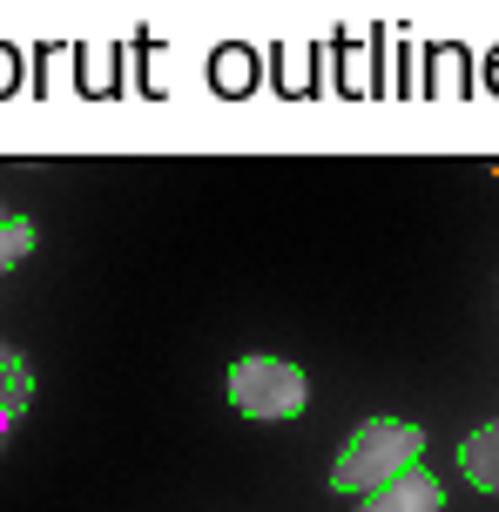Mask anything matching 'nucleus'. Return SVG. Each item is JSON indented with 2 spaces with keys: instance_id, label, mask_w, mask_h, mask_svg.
Here are the masks:
<instances>
[{
  "instance_id": "obj_6",
  "label": "nucleus",
  "mask_w": 499,
  "mask_h": 512,
  "mask_svg": "<svg viewBox=\"0 0 499 512\" xmlns=\"http://www.w3.org/2000/svg\"><path fill=\"white\" fill-rule=\"evenodd\" d=\"M27 256H34V223L0 203V277H7V270H21Z\"/></svg>"
},
{
  "instance_id": "obj_2",
  "label": "nucleus",
  "mask_w": 499,
  "mask_h": 512,
  "mask_svg": "<svg viewBox=\"0 0 499 512\" xmlns=\"http://www.w3.org/2000/svg\"><path fill=\"white\" fill-rule=\"evenodd\" d=\"M304 398H311V384H304V371L290 358H243L237 371H230V405L243 411V418H257V425H284V418H297L304 411Z\"/></svg>"
},
{
  "instance_id": "obj_4",
  "label": "nucleus",
  "mask_w": 499,
  "mask_h": 512,
  "mask_svg": "<svg viewBox=\"0 0 499 512\" xmlns=\"http://www.w3.org/2000/svg\"><path fill=\"white\" fill-rule=\"evenodd\" d=\"M27 405H34V371H27V358L14 344H0V445L21 432Z\"/></svg>"
},
{
  "instance_id": "obj_3",
  "label": "nucleus",
  "mask_w": 499,
  "mask_h": 512,
  "mask_svg": "<svg viewBox=\"0 0 499 512\" xmlns=\"http://www.w3.org/2000/svg\"><path fill=\"white\" fill-rule=\"evenodd\" d=\"M358 512H446V486L432 479V472H398L392 486H378V492H365L358 499Z\"/></svg>"
},
{
  "instance_id": "obj_1",
  "label": "nucleus",
  "mask_w": 499,
  "mask_h": 512,
  "mask_svg": "<svg viewBox=\"0 0 499 512\" xmlns=\"http://www.w3.org/2000/svg\"><path fill=\"white\" fill-rule=\"evenodd\" d=\"M419 452H425V425H412V418H365L358 432L344 438L338 465H331V492L365 499V492L392 486L398 472H412Z\"/></svg>"
},
{
  "instance_id": "obj_5",
  "label": "nucleus",
  "mask_w": 499,
  "mask_h": 512,
  "mask_svg": "<svg viewBox=\"0 0 499 512\" xmlns=\"http://www.w3.org/2000/svg\"><path fill=\"white\" fill-rule=\"evenodd\" d=\"M459 472H466L479 492H493V499H499V418L459 445Z\"/></svg>"
}]
</instances>
